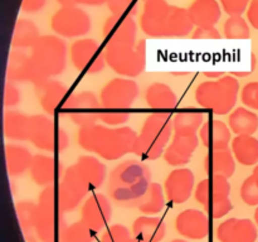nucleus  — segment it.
Instances as JSON below:
<instances>
[{
	"label": "nucleus",
	"instance_id": "1",
	"mask_svg": "<svg viewBox=\"0 0 258 242\" xmlns=\"http://www.w3.org/2000/svg\"><path fill=\"white\" fill-rule=\"evenodd\" d=\"M138 135L139 134L128 126L110 129L107 126L95 124L80 128L77 141L83 150L97 154L105 160L111 161L133 153L134 143Z\"/></svg>",
	"mask_w": 258,
	"mask_h": 242
},
{
	"label": "nucleus",
	"instance_id": "2",
	"mask_svg": "<svg viewBox=\"0 0 258 242\" xmlns=\"http://www.w3.org/2000/svg\"><path fill=\"white\" fill-rule=\"evenodd\" d=\"M150 168L139 160H126L118 164L110 174L107 191L111 199L121 207L134 208L151 184Z\"/></svg>",
	"mask_w": 258,
	"mask_h": 242
},
{
	"label": "nucleus",
	"instance_id": "3",
	"mask_svg": "<svg viewBox=\"0 0 258 242\" xmlns=\"http://www.w3.org/2000/svg\"><path fill=\"white\" fill-rule=\"evenodd\" d=\"M67 44L58 35L47 34L39 38L32 48L33 85L55 77L67 67Z\"/></svg>",
	"mask_w": 258,
	"mask_h": 242
},
{
	"label": "nucleus",
	"instance_id": "4",
	"mask_svg": "<svg viewBox=\"0 0 258 242\" xmlns=\"http://www.w3.org/2000/svg\"><path fill=\"white\" fill-rule=\"evenodd\" d=\"M171 131H174L173 120L168 113H151L146 117L141 133L134 143L133 153L144 160L161 158L170 141Z\"/></svg>",
	"mask_w": 258,
	"mask_h": 242
},
{
	"label": "nucleus",
	"instance_id": "5",
	"mask_svg": "<svg viewBox=\"0 0 258 242\" xmlns=\"http://www.w3.org/2000/svg\"><path fill=\"white\" fill-rule=\"evenodd\" d=\"M239 82L234 76H223L214 81H206L196 90V101L202 108L216 115H227L236 106Z\"/></svg>",
	"mask_w": 258,
	"mask_h": 242
},
{
	"label": "nucleus",
	"instance_id": "6",
	"mask_svg": "<svg viewBox=\"0 0 258 242\" xmlns=\"http://www.w3.org/2000/svg\"><path fill=\"white\" fill-rule=\"evenodd\" d=\"M64 213L58 201L57 187H45L37 203V234L40 242H59L68 227Z\"/></svg>",
	"mask_w": 258,
	"mask_h": 242
},
{
	"label": "nucleus",
	"instance_id": "7",
	"mask_svg": "<svg viewBox=\"0 0 258 242\" xmlns=\"http://www.w3.org/2000/svg\"><path fill=\"white\" fill-rule=\"evenodd\" d=\"M106 63L120 76L135 78L145 71L146 42L138 40L136 44H106Z\"/></svg>",
	"mask_w": 258,
	"mask_h": 242
},
{
	"label": "nucleus",
	"instance_id": "8",
	"mask_svg": "<svg viewBox=\"0 0 258 242\" xmlns=\"http://www.w3.org/2000/svg\"><path fill=\"white\" fill-rule=\"evenodd\" d=\"M229 194L231 184L228 179L221 175H212L201 180L194 192L198 203L212 218H222L233 209Z\"/></svg>",
	"mask_w": 258,
	"mask_h": 242
},
{
	"label": "nucleus",
	"instance_id": "9",
	"mask_svg": "<svg viewBox=\"0 0 258 242\" xmlns=\"http://www.w3.org/2000/svg\"><path fill=\"white\" fill-rule=\"evenodd\" d=\"M35 148L45 151L62 153L70 144V138L62 128L54 125L44 115L30 116L29 140Z\"/></svg>",
	"mask_w": 258,
	"mask_h": 242
},
{
	"label": "nucleus",
	"instance_id": "10",
	"mask_svg": "<svg viewBox=\"0 0 258 242\" xmlns=\"http://www.w3.org/2000/svg\"><path fill=\"white\" fill-rule=\"evenodd\" d=\"M93 186L85 171L77 163L66 169L62 180L57 187L58 201L64 212H71L77 208L86 194L93 191Z\"/></svg>",
	"mask_w": 258,
	"mask_h": 242
},
{
	"label": "nucleus",
	"instance_id": "11",
	"mask_svg": "<svg viewBox=\"0 0 258 242\" xmlns=\"http://www.w3.org/2000/svg\"><path fill=\"white\" fill-rule=\"evenodd\" d=\"M50 28L60 38H81L92 28L90 14L80 7H60L50 18Z\"/></svg>",
	"mask_w": 258,
	"mask_h": 242
},
{
	"label": "nucleus",
	"instance_id": "12",
	"mask_svg": "<svg viewBox=\"0 0 258 242\" xmlns=\"http://www.w3.org/2000/svg\"><path fill=\"white\" fill-rule=\"evenodd\" d=\"M101 103L91 91H82L71 95L63 103L66 115L80 128L97 124L100 120Z\"/></svg>",
	"mask_w": 258,
	"mask_h": 242
},
{
	"label": "nucleus",
	"instance_id": "13",
	"mask_svg": "<svg viewBox=\"0 0 258 242\" xmlns=\"http://www.w3.org/2000/svg\"><path fill=\"white\" fill-rule=\"evenodd\" d=\"M71 60L78 72L96 75L102 72L106 63L105 52L101 49L100 43L92 38L78 39L71 45Z\"/></svg>",
	"mask_w": 258,
	"mask_h": 242
},
{
	"label": "nucleus",
	"instance_id": "14",
	"mask_svg": "<svg viewBox=\"0 0 258 242\" xmlns=\"http://www.w3.org/2000/svg\"><path fill=\"white\" fill-rule=\"evenodd\" d=\"M139 86L133 78H115L101 90V105L106 110H126L139 96Z\"/></svg>",
	"mask_w": 258,
	"mask_h": 242
},
{
	"label": "nucleus",
	"instance_id": "15",
	"mask_svg": "<svg viewBox=\"0 0 258 242\" xmlns=\"http://www.w3.org/2000/svg\"><path fill=\"white\" fill-rule=\"evenodd\" d=\"M171 5L166 0H146L140 18L141 30L150 38H166V24Z\"/></svg>",
	"mask_w": 258,
	"mask_h": 242
},
{
	"label": "nucleus",
	"instance_id": "16",
	"mask_svg": "<svg viewBox=\"0 0 258 242\" xmlns=\"http://www.w3.org/2000/svg\"><path fill=\"white\" fill-rule=\"evenodd\" d=\"M102 35L106 44H136L138 25L131 15H110L103 24Z\"/></svg>",
	"mask_w": 258,
	"mask_h": 242
},
{
	"label": "nucleus",
	"instance_id": "17",
	"mask_svg": "<svg viewBox=\"0 0 258 242\" xmlns=\"http://www.w3.org/2000/svg\"><path fill=\"white\" fill-rule=\"evenodd\" d=\"M196 186L194 173L188 168H178L171 171L165 179L164 191L166 199L171 203H185L191 197Z\"/></svg>",
	"mask_w": 258,
	"mask_h": 242
},
{
	"label": "nucleus",
	"instance_id": "18",
	"mask_svg": "<svg viewBox=\"0 0 258 242\" xmlns=\"http://www.w3.org/2000/svg\"><path fill=\"white\" fill-rule=\"evenodd\" d=\"M111 218H112V207L105 194H92L83 203L81 219L96 233L107 226Z\"/></svg>",
	"mask_w": 258,
	"mask_h": 242
},
{
	"label": "nucleus",
	"instance_id": "19",
	"mask_svg": "<svg viewBox=\"0 0 258 242\" xmlns=\"http://www.w3.org/2000/svg\"><path fill=\"white\" fill-rule=\"evenodd\" d=\"M198 144L199 139L197 134L174 133L173 140L164 151V159L166 164L178 168L188 164L193 158Z\"/></svg>",
	"mask_w": 258,
	"mask_h": 242
},
{
	"label": "nucleus",
	"instance_id": "20",
	"mask_svg": "<svg viewBox=\"0 0 258 242\" xmlns=\"http://www.w3.org/2000/svg\"><path fill=\"white\" fill-rule=\"evenodd\" d=\"M219 242H256L258 227L249 218H229L222 222L216 231Z\"/></svg>",
	"mask_w": 258,
	"mask_h": 242
},
{
	"label": "nucleus",
	"instance_id": "21",
	"mask_svg": "<svg viewBox=\"0 0 258 242\" xmlns=\"http://www.w3.org/2000/svg\"><path fill=\"white\" fill-rule=\"evenodd\" d=\"M175 228L185 238L203 239L211 231L209 217L199 209H185L176 217Z\"/></svg>",
	"mask_w": 258,
	"mask_h": 242
},
{
	"label": "nucleus",
	"instance_id": "22",
	"mask_svg": "<svg viewBox=\"0 0 258 242\" xmlns=\"http://www.w3.org/2000/svg\"><path fill=\"white\" fill-rule=\"evenodd\" d=\"M34 92L43 110L47 113H53L60 103L64 102L68 87L59 81L48 78L34 85Z\"/></svg>",
	"mask_w": 258,
	"mask_h": 242
},
{
	"label": "nucleus",
	"instance_id": "23",
	"mask_svg": "<svg viewBox=\"0 0 258 242\" xmlns=\"http://www.w3.org/2000/svg\"><path fill=\"white\" fill-rule=\"evenodd\" d=\"M30 176L37 186H54L62 175V164L53 156L37 154L30 166Z\"/></svg>",
	"mask_w": 258,
	"mask_h": 242
},
{
	"label": "nucleus",
	"instance_id": "24",
	"mask_svg": "<svg viewBox=\"0 0 258 242\" xmlns=\"http://www.w3.org/2000/svg\"><path fill=\"white\" fill-rule=\"evenodd\" d=\"M231 138V129L221 120L206 121L199 130V139L208 150L228 149Z\"/></svg>",
	"mask_w": 258,
	"mask_h": 242
},
{
	"label": "nucleus",
	"instance_id": "25",
	"mask_svg": "<svg viewBox=\"0 0 258 242\" xmlns=\"http://www.w3.org/2000/svg\"><path fill=\"white\" fill-rule=\"evenodd\" d=\"M188 12L196 28L216 27L222 17V7L217 0H194Z\"/></svg>",
	"mask_w": 258,
	"mask_h": 242
},
{
	"label": "nucleus",
	"instance_id": "26",
	"mask_svg": "<svg viewBox=\"0 0 258 242\" xmlns=\"http://www.w3.org/2000/svg\"><path fill=\"white\" fill-rule=\"evenodd\" d=\"M133 233L136 242H161L166 236V226L159 217L143 216L134 222Z\"/></svg>",
	"mask_w": 258,
	"mask_h": 242
},
{
	"label": "nucleus",
	"instance_id": "27",
	"mask_svg": "<svg viewBox=\"0 0 258 242\" xmlns=\"http://www.w3.org/2000/svg\"><path fill=\"white\" fill-rule=\"evenodd\" d=\"M236 158L229 149L209 150L204 159V170L208 176L221 175L231 178L236 171Z\"/></svg>",
	"mask_w": 258,
	"mask_h": 242
},
{
	"label": "nucleus",
	"instance_id": "28",
	"mask_svg": "<svg viewBox=\"0 0 258 242\" xmlns=\"http://www.w3.org/2000/svg\"><path fill=\"white\" fill-rule=\"evenodd\" d=\"M34 156L25 146L18 144L5 145V163L10 176H22L30 170Z\"/></svg>",
	"mask_w": 258,
	"mask_h": 242
},
{
	"label": "nucleus",
	"instance_id": "29",
	"mask_svg": "<svg viewBox=\"0 0 258 242\" xmlns=\"http://www.w3.org/2000/svg\"><path fill=\"white\" fill-rule=\"evenodd\" d=\"M145 101L154 110H170L178 106V96L173 88L161 82H154L146 88Z\"/></svg>",
	"mask_w": 258,
	"mask_h": 242
},
{
	"label": "nucleus",
	"instance_id": "30",
	"mask_svg": "<svg viewBox=\"0 0 258 242\" xmlns=\"http://www.w3.org/2000/svg\"><path fill=\"white\" fill-rule=\"evenodd\" d=\"M7 77L12 82L33 83V68L30 55L20 49H14L9 54Z\"/></svg>",
	"mask_w": 258,
	"mask_h": 242
},
{
	"label": "nucleus",
	"instance_id": "31",
	"mask_svg": "<svg viewBox=\"0 0 258 242\" xmlns=\"http://www.w3.org/2000/svg\"><path fill=\"white\" fill-rule=\"evenodd\" d=\"M232 153L242 165H257L258 139L253 138V135H237L232 140Z\"/></svg>",
	"mask_w": 258,
	"mask_h": 242
},
{
	"label": "nucleus",
	"instance_id": "32",
	"mask_svg": "<svg viewBox=\"0 0 258 242\" xmlns=\"http://www.w3.org/2000/svg\"><path fill=\"white\" fill-rule=\"evenodd\" d=\"M194 30L188 9L171 5L166 24V38H185Z\"/></svg>",
	"mask_w": 258,
	"mask_h": 242
},
{
	"label": "nucleus",
	"instance_id": "33",
	"mask_svg": "<svg viewBox=\"0 0 258 242\" xmlns=\"http://www.w3.org/2000/svg\"><path fill=\"white\" fill-rule=\"evenodd\" d=\"M20 228L27 242H40L37 234V203L22 201L15 206Z\"/></svg>",
	"mask_w": 258,
	"mask_h": 242
},
{
	"label": "nucleus",
	"instance_id": "34",
	"mask_svg": "<svg viewBox=\"0 0 258 242\" xmlns=\"http://www.w3.org/2000/svg\"><path fill=\"white\" fill-rule=\"evenodd\" d=\"M30 116L19 111H8L4 115V135L14 141L29 140Z\"/></svg>",
	"mask_w": 258,
	"mask_h": 242
},
{
	"label": "nucleus",
	"instance_id": "35",
	"mask_svg": "<svg viewBox=\"0 0 258 242\" xmlns=\"http://www.w3.org/2000/svg\"><path fill=\"white\" fill-rule=\"evenodd\" d=\"M42 37L37 25L29 19H18L12 34V47L15 49L33 48Z\"/></svg>",
	"mask_w": 258,
	"mask_h": 242
},
{
	"label": "nucleus",
	"instance_id": "36",
	"mask_svg": "<svg viewBox=\"0 0 258 242\" xmlns=\"http://www.w3.org/2000/svg\"><path fill=\"white\" fill-rule=\"evenodd\" d=\"M228 126L236 135H253L258 130V116L248 108L238 107L229 115Z\"/></svg>",
	"mask_w": 258,
	"mask_h": 242
},
{
	"label": "nucleus",
	"instance_id": "37",
	"mask_svg": "<svg viewBox=\"0 0 258 242\" xmlns=\"http://www.w3.org/2000/svg\"><path fill=\"white\" fill-rule=\"evenodd\" d=\"M165 199L166 196L163 187L159 183L151 182L146 193L139 202L138 209L145 216H154V214L160 213L165 208Z\"/></svg>",
	"mask_w": 258,
	"mask_h": 242
},
{
	"label": "nucleus",
	"instance_id": "38",
	"mask_svg": "<svg viewBox=\"0 0 258 242\" xmlns=\"http://www.w3.org/2000/svg\"><path fill=\"white\" fill-rule=\"evenodd\" d=\"M76 163L85 171V174L92 183L93 188L97 189L98 187L102 186L106 178V173H107L106 165L102 161L92 155H82L77 159Z\"/></svg>",
	"mask_w": 258,
	"mask_h": 242
},
{
	"label": "nucleus",
	"instance_id": "39",
	"mask_svg": "<svg viewBox=\"0 0 258 242\" xmlns=\"http://www.w3.org/2000/svg\"><path fill=\"white\" fill-rule=\"evenodd\" d=\"M206 123V115L194 111H184L173 117L174 133L197 134Z\"/></svg>",
	"mask_w": 258,
	"mask_h": 242
},
{
	"label": "nucleus",
	"instance_id": "40",
	"mask_svg": "<svg viewBox=\"0 0 258 242\" xmlns=\"http://www.w3.org/2000/svg\"><path fill=\"white\" fill-rule=\"evenodd\" d=\"M223 34L226 39L243 40L251 37V30L246 19L242 15L229 17L223 25Z\"/></svg>",
	"mask_w": 258,
	"mask_h": 242
},
{
	"label": "nucleus",
	"instance_id": "41",
	"mask_svg": "<svg viewBox=\"0 0 258 242\" xmlns=\"http://www.w3.org/2000/svg\"><path fill=\"white\" fill-rule=\"evenodd\" d=\"M95 233L96 232L81 219L66 228L59 242H92Z\"/></svg>",
	"mask_w": 258,
	"mask_h": 242
},
{
	"label": "nucleus",
	"instance_id": "42",
	"mask_svg": "<svg viewBox=\"0 0 258 242\" xmlns=\"http://www.w3.org/2000/svg\"><path fill=\"white\" fill-rule=\"evenodd\" d=\"M100 242H136L135 236L123 224H112L101 236Z\"/></svg>",
	"mask_w": 258,
	"mask_h": 242
},
{
	"label": "nucleus",
	"instance_id": "43",
	"mask_svg": "<svg viewBox=\"0 0 258 242\" xmlns=\"http://www.w3.org/2000/svg\"><path fill=\"white\" fill-rule=\"evenodd\" d=\"M106 5L111 15L116 17H134L138 13V0H108Z\"/></svg>",
	"mask_w": 258,
	"mask_h": 242
},
{
	"label": "nucleus",
	"instance_id": "44",
	"mask_svg": "<svg viewBox=\"0 0 258 242\" xmlns=\"http://www.w3.org/2000/svg\"><path fill=\"white\" fill-rule=\"evenodd\" d=\"M241 198L247 206H257L258 207V186L253 176H248L239 189Z\"/></svg>",
	"mask_w": 258,
	"mask_h": 242
},
{
	"label": "nucleus",
	"instance_id": "45",
	"mask_svg": "<svg viewBox=\"0 0 258 242\" xmlns=\"http://www.w3.org/2000/svg\"><path fill=\"white\" fill-rule=\"evenodd\" d=\"M130 118V113L122 110H106L103 108L100 112V120L106 125L117 126L127 123Z\"/></svg>",
	"mask_w": 258,
	"mask_h": 242
},
{
	"label": "nucleus",
	"instance_id": "46",
	"mask_svg": "<svg viewBox=\"0 0 258 242\" xmlns=\"http://www.w3.org/2000/svg\"><path fill=\"white\" fill-rule=\"evenodd\" d=\"M251 0H219L222 9L229 17H238L247 12Z\"/></svg>",
	"mask_w": 258,
	"mask_h": 242
},
{
	"label": "nucleus",
	"instance_id": "47",
	"mask_svg": "<svg viewBox=\"0 0 258 242\" xmlns=\"http://www.w3.org/2000/svg\"><path fill=\"white\" fill-rule=\"evenodd\" d=\"M241 100L247 107L258 110V82H249L242 88Z\"/></svg>",
	"mask_w": 258,
	"mask_h": 242
},
{
	"label": "nucleus",
	"instance_id": "48",
	"mask_svg": "<svg viewBox=\"0 0 258 242\" xmlns=\"http://www.w3.org/2000/svg\"><path fill=\"white\" fill-rule=\"evenodd\" d=\"M22 101V93H20L19 88L14 85V82L8 80L5 82L4 88V106L5 107H14V106L19 105Z\"/></svg>",
	"mask_w": 258,
	"mask_h": 242
},
{
	"label": "nucleus",
	"instance_id": "49",
	"mask_svg": "<svg viewBox=\"0 0 258 242\" xmlns=\"http://www.w3.org/2000/svg\"><path fill=\"white\" fill-rule=\"evenodd\" d=\"M193 39L198 40H217L221 39L222 34L216 27L211 28H196L191 34Z\"/></svg>",
	"mask_w": 258,
	"mask_h": 242
},
{
	"label": "nucleus",
	"instance_id": "50",
	"mask_svg": "<svg viewBox=\"0 0 258 242\" xmlns=\"http://www.w3.org/2000/svg\"><path fill=\"white\" fill-rule=\"evenodd\" d=\"M47 0H22L20 9L25 14H35L44 9Z\"/></svg>",
	"mask_w": 258,
	"mask_h": 242
},
{
	"label": "nucleus",
	"instance_id": "51",
	"mask_svg": "<svg viewBox=\"0 0 258 242\" xmlns=\"http://www.w3.org/2000/svg\"><path fill=\"white\" fill-rule=\"evenodd\" d=\"M247 20L249 24L258 30V0H252L247 9Z\"/></svg>",
	"mask_w": 258,
	"mask_h": 242
},
{
	"label": "nucleus",
	"instance_id": "52",
	"mask_svg": "<svg viewBox=\"0 0 258 242\" xmlns=\"http://www.w3.org/2000/svg\"><path fill=\"white\" fill-rule=\"evenodd\" d=\"M76 5H87V7H100L107 4L108 0H75Z\"/></svg>",
	"mask_w": 258,
	"mask_h": 242
},
{
	"label": "nucleus",
	"instance_id": "53",
	"mask_svg": "<svg viewBox=\"0 0 258 242\" xmlns=\"http://www.w3.org/2000/svg\"><path fill=\"white\" fill-rule=\"evenodd\" d=\"M60 7H77L75 0H57Z\"/></svg>",
	"mask_w": 258,
	"mask_h": 242
},
{
	"label": "nucleus",
	"instance_id": "54",
	"mask_svg": "<svg viewBox=\"0 0 258 242\" xmlns=\"http://www.w3.org/2000/svg\"><path fill=\"white\" fill-rule=\"evenodd\" d=\"M204 75H206L207 77L216 78V80H218V78L223 77L224 73H223V72H204Z\"/></svg>",
	"mask_w": 258,
	"mask_h": 242
},
{
	"label": "nucleus",
	"instance_id": "55",
	"mask_svg": "<svg viewBox=\"0 0 258 242\" xmlns=\"http://www.w3.org/2000/svg\"><path fill=\"white\" fill-rule=\"evenodd\" d=\"M252 176L254 178V180H256L257 186H258V164L256 165V168L253 169V173H252Z\"/></svg>",
	"mask_w": 258,
	"mask_h": 242
},
{
	"label": "nucleus",
	"instance_id": "56",
	"mask_svg": "<svg viewBox=\"0 0 258 242\" xmlns=\"http://www.w3.org/2000/svg\"><path fill=\"white\" fill-rule=\"evenodd\" d=\"M254 222H256V224H257V227H258V207H257L256 212H254Z\"/></svg>",
	"mask_w": 258,
	"mask_h": 242
},
{
	"label": "nucleus",
	"instance_id": "57",
	"mask_svg": "<svg viewBox=\"0 0 258 242\" xmlns=\"http://www.w3.org/2000/svg\"><path fill=\"white\" fill-rule=\"evenodd\" d=\"M171 242H189V241H186V239H183V238H175Z\"/></svg>",
	"mask_w": 258,
	"mask_h": 242
},
{
	"label": "nucleus",
	"instance_id": "58",
	"mask_svg": "<svg viewBox=\"0 0 258 242\" xmlns=\"http://www.w3.org/2000/svg\"><path fill=\"white\" fill-rule=\"evenodd\" d=\"M144 2H146V0H144Z\"/></svg>",
	"mask_w": 258,
	"mask_h": 242
}]
</instances>
